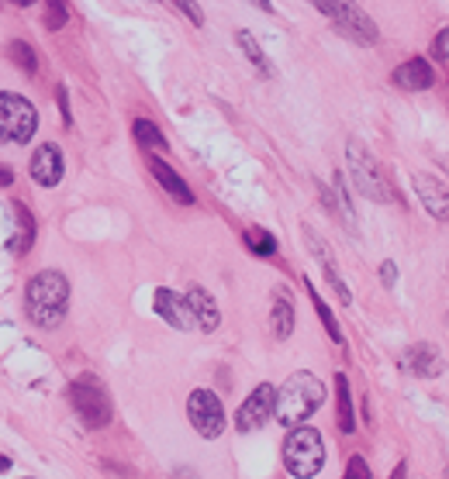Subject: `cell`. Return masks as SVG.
Returning <instances> with one entry per match:
<instances>
[{"mask_svg":"<svg viewBox=\"0 0 449 479\" xmlns=\"http://www.w3.org/2000/svg\"><path fill=\"white\" fill-rule=\"evenodd\" d=\"M24 314L42 331H56L69 314V280L59 269H39L24 286Z\"/></svg>","mask_w":449,"mask_h":479,"instance_id":"obj_1","label":"cell"},{"mask_svg":"<svg viewBox=\"0 0 449 479\" xmlns=\"http://www.w3.org/2000/svg\"><path fill=\"white\" fill-rule=\"evenodd\" d=\"M325 404V383L308 370H297L284 379V387L277 390V404H273V414L277 424L284 428H297L304 424L308 417Z\"/></svg>","mask_w":449,"mask_h":479,"instance_id":"obj_2","label":"cell"},{"mask_svg":"<svg viewBox=\"0 0 449 479\" xmlns=\"http://www.w3.org/2000/svg\"><path fill=\"white\" fill-rule=\"evenodd\" d=\"M66 396H69V404H73V411H76V417L84 421V428L101 431V428L111 424V417H114L111 393H108V387H104L93 372L76 376V379L69 383Z\"/></svg>","mask_w":449,"mask_h":479,"instance_id":"obj_3","label":"cell"},{"mask_svg":"<svg viewBox=\"0 0 449 479\" xmlns=\"http://www.w3.org/2000/svg\"><path fill=\"white\" fill-rule=\"evenodd\" d=\"M346 166H349V176H353V187H357L359 196H366L374 204L394 200V187H391V179L383 173V166L370 155V149L359 138L346 142Z\"/></svg>","mask_w":449,"mask_h":479,"instance_id":"obj_4","label":"cell"},{"mask_svg":"<svg viewBox=\"0 0 449 479\" xmlns=\"http://www.w3.org/2000/svg\"><path fill=\"white\" fill-rule=\"evenodd\" d=\"M284 466L294 479H314L325 466V441L321 435L308 428V424H297L291 428V435L284 441Z\"/></svg>","mask_w":449,"mask_h":479,"instance_id":"obj_5","label":"cell"},{"mask_svg":"<svg viewBox=\"0 0 449 479\" xmlns=\"http://www.w3.org/2000/svg\"><path fill=\"white\" fill-rule=\"evenodd\" d=\"M39 131V108L11 90H0V142L28 145Z\"/></svg>","mask_w":449,"mask_h":479,"instance_id":"obj_6","label":"cell"},{"mask_svg":"<svg viewBox=\"0 0 449 479\" xmlns=\"http://www.w3.org/2000/svg\"><path fill=\"white\" fill-rule=\"evenodd\" d=\"M312 4L329 18V22L336 24L342 35H349L353 42L377 45V39H381V31H377L374 18L359 7L357 0H312Z\"/></svg>","mask_w":449,"mask_h":479,"instance_id":"obj_7","label":"cell"},{"mask_svg":"<svg viewBox=\"0 0 449 479\" xmlns=\"http://www.w3.org/2000/svg\"><path fill=\"white\" fill-rule=\"evenodd\" d=\"M187 421H190V428L201 438H207V441L222 438L224 428H228L222 396L215 390H194L187 396Z\"/></svg>","mask_w":449,"mask_h":479,"instance_id":"obj_8","label":"cell"},{"mask_svg":"<svg viewBox=\"0 0 449 479\" xmlns=\"http://www.w3.org/2000/svg\"><path fill=\"white\" fill-rule=\"evenodd\" d=\"M273 404H277V387L260 383L256 390L249 393V400H242V407H239V414H235V428H239L242 435L260 431L269 417H273Z\"/></svg>","mask_w":449,"mask_h":479,"instance_id":"obj_9","label":"cell"},{"mask_svg":"<svg viewBox=\"0 0 449 479\" xmlns=\"http://www.w3.org/2000/svg\"><path fill=\"white\" fill-rule=\"evenodd\" d=\"M31 179L42 187V190H56L66 176V159H63V149L56 142H42L35 152H31V166H28Z\"/></svg>","mask_w":449,"mask_h":479,"instance_id":"obj_10","label":"cell"},{"mask_svg":"<svg viewBox=\"0 0 449 479\" xmlns=\"http://www.w3.org/2000/svg\"><path fill=\"white\" fill-rule=\"evenodd\" d=\"M411 187L422 200V207L428 211V218L449 221V187L432 173H415L411 176Z\"/></svg>","mask_w":449,"mask_h":479,"instance_id":"obj_11","label":"cell"},{"mask_svg":"<svg viewBox=\"0 0 449 479\" xmlns=\"http://www.w3.org/2000/svg\"><path fill=\"white\" fill-rule=\"evenodd\" d=\"M401 366H404V372H411V376H418V379H436L439 372L446 370V359H443V352L436 349L432 342H415V345L401 355Z\"/></svg>","mask_w":449,"mask_h":479,"instance_id":"obj_12","label":"cell"},{"mask_svg":"<svg viewBox=\"0 0 449 479\" xmlns=\"http://www.w3.org/2000/svg\"><path fill=\"white\" fill-rule=\"evenodd\" d=\"M153 307H156V314L166 321L170 327H177V331H194V314H190V307H187V297H180L177 290H166V286H159L156 297H153Z\"/></svg>","mask_w":449,"mask_h":479,"instance_id":"obj_13","label":"cell"},{"mask_svg":"<svg viewBox=\"0 0 449 479\" xmlns=\"http://www.w3.org/2000/svg\"><path fill=\"white\" fill-rule=\"evenodd\" d=\"M304 239H308V245H312V256L318 259V266H321V273H325V280L332 283V290H336L339 304H353V293H349V286H346V280H342V273H339L336 259H332V252H329V245L318 239V231L314 228H304Z\"/></svg>","mask_w":449,"mask_h":479,"instance_id":"obj_14","label":"cell"},{"mask_svg":"<svg viewBox=\"0 0 449 479\" xmlns=\"http://www.w3.org/2000/svg\"><path fill=\"white\" fill-rule=\"evenodd\" d=\"M145 162H149V173L156 176L159 187H163L166 194L173 196L177 204H183V207H190V204H194V190L187 187V179H183V176H180L177 170H173V166L166 162V159H159V155H149Z\"/></svg>","mask_w":449,"mask_h":479,"instance_id":"obj_15","label":"cell"},{"mask_svg":"<svg viewBox=\"0 0 449 479\" xmlns=\"http://www.w3.org/2000/svg\"><path fill=\"white\" fill-rule=\"evenodd\" d=\"M391 83L398 90H408V93H422V90L436 83V73H432V65L422 56H415V59H408V63H401L391 73Z\"/></svg>","mask_w":449,"mask_h":479,"instance_id":"obj_16","label":"cell"},{"mask_svg":"<svg viewBox=\"0 0 449 479\" xmlns=\"http://www.w3.org/2000/svg\"><path fill=\"white\" fill-rule=\"evenodd\" d=\"M183 297H187V307H190V314H194V325L201 327V331H207V335L218 331V325H222V307L215 304V297H211L204 286L194 283Z\"/></svg>","mask_w":449,"mask_h":479,"instance_id":"obj_17","label":"cell"},{"mask_svg":"<svg viewBox=\"0 0 449 479\" xmlns=\"http://www.w3.org/2000/svg\"><path fill=\"white\" fill-rule=\"evenodd\" d=\"M269 331L277 342H287L294 335V304L287 290H277L273 293V307H269Z\"/></svg>","mask_w":449,"mask_h":479,"instance_id":"obj_18","label":"cell"},{"mask_svg":"<svg viewBox=\"0 0 449 479\" xmlns=\"http://www.w3.org/2000/svg\"><path fill=\"white\" fill-rule=\"evenodd\" d=\"M336 424L342 435H353L357 431V414H353V390H349V379L346 372L336 376Z\"/></svg>","mask_w":449,"mask_h":479,"instance_id":"obj_19","label":"cell"},{"mask_svg":"<svg viewBox=\"0 0 449 479\" xmlns=\"http://www.w3.org/2000/svg\"><path fill=\"white\" fill-rule=\"evenodd\" d=\"M132 135H135V142H138V149H145L149 155L170 152V142H166V135H163V131L156 128V121H149V118H135Z\"/></svg>","mask_w":449,"mask_h":479,"instance_id":"obj_20","label":"cell"},{"mask_svg":"<svg viewBox=\"0 0 449 479\" xmlns=\"http://www.w3.org/2000/svg\"><path fill=\"white\" fill-rule=\"evenodd\" d=\"M14 218H18V239L11 241V248L18 256H28L31 245H35V214L24 207L22 200H14Z\"/></svg>","mask_w":449,"mask_h":479,"instance_id":"obj_21","label":"cell"},{"mask_svg":"<svg viewBox=\"0 0 449 479\" xmlns=\"http://www.w3.org/2000/svg\"><path fill=\"white\" fill-rule=\"evenodd\" d=\"M235 45L242 48V56H246L249 63L256 65V73H260V76H273V65H269L267 52L260 48V42H256V35H252V31L239 28V31H235Z\"/></svg>","mask_w":449,"mask_h":479,"instance_id":"obj_22","label":"cell"},{"mask_svg":"<svg viewBox=\"0 0 449 479\" xmlns=\"http://www.w3.org/2000/svg\"><path fill=\"white\" fill-rule=\"evenodd\" d=\"M304 290H308V297H312V304H314V314H318V321L325 325L329 338H332L336 345H346V338H342V327H339L336 314H332V307H329L325 300H321V297H318V290H314L312 283H304Z\"/></svg>","mask_w":449,"mask_h":479,"instance_id":"obj_23","label":"cell"},{"mask_svg":"<svg viewBox=\"0 0 449 479\" xmlns=\"http://www.w3.org/2000/svg\"><path fill=\"white\" fill-rule=\"evenodd\" d=\"M246 248L252 252V256H260V259H269V256H277V239H273V231H267V228H260V224H252V228H246Z\"/></svg>","mask_w":449,"mask_h":479,"instance_id":"obj_24","label":"cell"},{"mask_svg":"<svg viewBox=\"0 0 449 479\" xmlns=\"http://www.w3.org/2000/svg\"><path fill=\"white\" fill-rule=\"evenodd\" d=\"M7 56H11V63L18 65L22 73H28V76L39 73V56H35V48H31L28 42H22V39L7 42Z\"/></svg>","mask_w":449,"mask_h":479,"instance_id":"obj_25","label":"cell"},{"mask_svg":"<svg viewBox=\"0 0 449 479\" xmlns=\"http://www.w3.org/2000/svg\"><path fill=\"white\" fill-rule=\"evenodd\" d=\"M48 7H45V28L48 31H59V28H66L69 22V4L66 0H45Z\"/></svg>","mask_w":449,"mask_h":479,"instance_id":"obj_26","label":"cell"},{"mask_svg":"<svg viewBox=\"0 0 449 479\" xmlns=\"http://www.w3.org/2000/svg\"><path fill=\"white\" fill-rule=\"evenodd\" d=\"M166 4H173L180 14L194 24V28H204V11H201V4H198V0H166Z\"/></svg>","mask_w":449,"mask_h":479,"instance_id":"obj_27","label":"cell"},{"mask_svg":"<svg viewBox=\"0 0 449 479\" xmlns=\"http://www.w3.org/2000/svg\"><path fill=\"white\" fill-rule=\"evenodd\" d=\"M346 479H374L370 462H366L363 456H353L349 462H346Z\"/></svg>","mask_w":449,"mask_h":479,"instance_id":"obj_28","label":"cell"},{"mask_svg":"<svg viewBox=\"0 0 449 479\" xmlns=\"http://www.w3.org/2000/svg\"><path fill=\"white\" fill-rule=\"evenodd\" d=\"M56 97H59V114H63V125H66V128H73V110H69L66 83H59V87H56Z\"/></svg>","mask_w":449,"mask_h":479,"instance_id":"obj_29","label":"cell"},{"mask_svg":"<svg viewBox=\"0 0 449 479\" xmlns=\"http://www.w3.org/2000/svg\"><path fill=\"white\" fill-rule=\"evenodd\" d=\"M381 283H383V286H394V283H398V266H394L391 259L381 262Z\"/></svg>","mask_w":449,"mask_h":479,"instance_id":"obj_30","label":"cell"},{"mask_svg":"<svg viewBox=\"0 0 449 479\" xmlns=\"http://www.w3.org/2000/svg\"><path fill=\"white\" fill-rule=\"evenodd\" d=\"M249 4H252V7H260L263 14H273V0H249Z\"/></svg>","mask_w":449,"mask_h":479,"instance_id":"obj_31","label":"cell"},{"mask_svg":"<svg viewBox=\"0 0 449 479\" xmlns=\"http://www.w3.org/2000/svg\"><path fill=\"white\" fill-rule=\"evenodd\" d=\"M11 183H14V173L7 166H0V187H11Z\"/></svg>","mask_w":449,"mask_h":479,"instance_id":"obj_32","label":"cell"},{"mask_svg":"<svg viewBox=\"0 0 449 479\" xmlns=\"http://www.w3.org/2000/svg\"><path fill=\"white\" fill-rule=\"evenodd\" d=\"M391 479H408V462H398L394 473H391Z\"/></svg>","mask_w":449,"mask_h":479,"instance_id":"obj_33","label":"cell"},{"mask_svg":"<svg viewBox=\"0 0 449 479\" xmlns=\"http://www.w3.org/2000/svg\"><path fill=\"white\" fill-rule=\"evenodd\" d=\"M7 4H14V7H31L35 0H7Z\"/></svg>","mask_w":449,"mask_h":479,"instance_id":"obj_34","label":"cell"},{"mask_svg":"<svg viewBox=\"0 0 449 479\" xmlns=\"http://www.w3.org/2000/svg\"><path fill=\"white\" fill-rule=\"evenodd\" d=\"M4 469H11V458L7 456H0V473H4Z\"/></svg>","mask_w":449,"mask_h":479,"instance_id":"obj_35","label":"cell"},{"mask_svg":"<svg viewBox=\"0 0 449 479\" xmlns=\"http://www.w3.org/2000/svg\"><path fill=\"white\" fill-rule=\"evenodd\" d=\"M443 479H449V469H446V473H443Z\"/></svg>","mask_w":449,"mask_h":479,"instance_id":"obj_36","label":"cell"},{"mask_svg":"<svg viewBox=\"0 0 449 479\" xmlns=\"http://www.w3.org/2000/svg\"><path fill=\"white\" fill-rule=\"evenodd\" d=\"M446 173H449V159H446Z\"/></svg>","mask_w":449,"mask_h":479,"instance_id":"obj_37","label":"cell"}]
</instances>
